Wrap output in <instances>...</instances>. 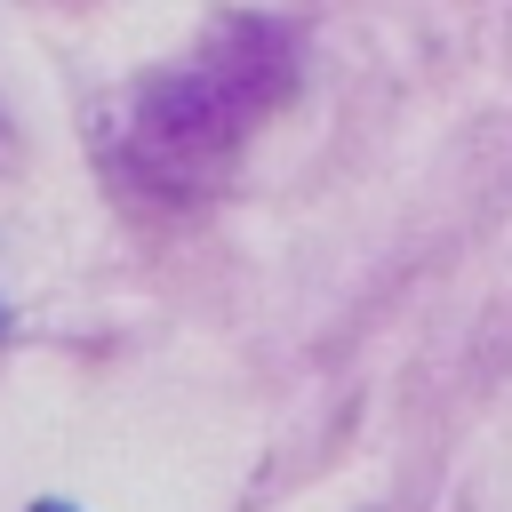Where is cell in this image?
<instances>
[{"label":"cell","mask_w":512,"mask_h":512,"mask_svg":"<svg viewBox=\"0 0 512 512\" xmlns=\"http://www.w3.org/2000/svg\"><path fill=\"white\" fill-rule=\"evenodd\" d=\"M40 512H64V504H40Z\"/></svg>","instance_id":"cell-1"}]
</instances>
